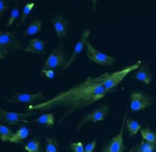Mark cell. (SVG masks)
Returning <instances> with one entry per match:
<instances>
[{"mask_svg":"<svg viewBox=\"0 0 156 152\" xmlns=\"http://www.w3.org/2000/svg\"><path fill=\"white\" fill-rule=\"evenodd\" d=\"M140 66L141 61H138L119 71L112 72H105L98 76H89L48 100L37 105H29L26 110L28 112H49L61 109L62 114L58 121V124H61L62 122L76 111L96 103L114 91L128 74L137 70Z\"/></svg>","mask_w":156,"mask_h":152,"instance_id":"6da1fadb","label":"cell"},{"mask_svg":"<svg viewBox=\"0 0 156 152\" xmlns=\"http://www.w3.org/2000/svg\"><path fill=\"white\" fill-rule=\"evenodd\" d=\"M20 49L22 45L15 32H0V58H5L10 53Z\"/></svg>","mask_w":156,"mask_h":152,"instance_id":"7a4b0ae2","label":"cell"},{"mask_svg":"<svg viewBox=\"0 0 156 152\" xmlns=\"http://www.w3.org/2000/svg\"><path fill=\"white\" fill-rule=\"evenodd\" d=\"M154 105H155L154 98L144 91H133L130 94V110L132 112L142 111Z\"/></svg>","mask_w":156,"mask_h":152,"instance_id":"3957f363","label":"cell"},{"mask_svg":"<svg viewBox=\"0 0 156 152\" xmlns=\"http://www.w3.org/2000/svg\"><path fill=\"white\" fill-rule=\"evenodd\" d=\"M110 111V106L108 105H104L99 107H95L91 112L87 114L86 116L82 117V119L78 123L76 126V132H79L80 129L84 126L87 123H94L96 124L100 121H105V118L107 117Z\"/></svg>","mask_w":156,"mask_h":152,"instance_id":"277c9868","label":"cell"},{"mask_svg":"<svg viewBox=\"0 0 156 152\" xmlns=\"http://www.w3.org/2000/svg\"><path fill=\"white\" fill-rule=\"evenodd\" d=\"M68 60L66 54L63 52L62 47H55L48 56L46 63L43 65L45 70H55L58 68H64Z\"/></svg>","mask_w":156,"mask_h":152,"instance_id":"5b68a950","label":"cell"},{"mask_svg":"<svg viewBox=\"0 0 156 152\" xmlns=\"http://www.w3.org/2000/svg\"><path fill=\"white\" fill-rule=\"evenodd\" d=\"M86 47H87V57L89 61H92L102 66H112L115 64L116 60L114 57L98 51L93 47V45L89 41H87Z\"/></svg>","mask_w":156,"mask_h":152,"instance_id":"8992f818","label":"cell"},{"mask_svg":"<svg viewBox=\"0 0 156 152\" xmlns=\"http://www.w3.org/2000/svg\"><path fill=\"white\" fill-rule=\"evenodd\" d=\"M126 119H127V114H125L124 119L122 121L119 134L116 135L115 137H113L112 140H109L108 142L103 147L102 152H125L127 148L123 142V132H124V126L126 124H125Z\"/></svg>","mask_w":156,"mask_h":152,"instance_id":"52a82bcc","label":"cell"},{"mask_svg":"<svg viewBox=\"0 0 156 152\" xmlns=\"http://www.w3.org/2000/svg\"><path fill=\"white\" fill-rule=\"evenodd\" d=\"M36 112L31 113H13V112H8L4 109H0V120L2 123H5L11 125H17L21 123L28 124L30 121L26 120V117H30L34 116Z\"/></svg>","mask_w":156,"mask_h":152,"instance_id":"ba28073f","label":"cell"},{"mask_svg":"<svg viewBox=\"0 0 156 152\" xmlns=\"http://www.w3.org/2000/svg\"><path fill=\"white\" fill-rule=\"evenodd\" d=\"M46 97L43 92H38L35 94L29 93H15L12 96L11 98H5V100L9 103H23V104H30V105H37L38 103L44 102Z\"/></svg>","mask_w":156,"mask_h":152,"instance_id":"9c48e42d","label":"cell"},{"mask_svg":"<svg viewBox=\"0 0 156 152\" xmlns=\"http://www.w3.org/2000/svg\"><path fill=\"white\" fill-rule=\"evenodd\" d=\"M90 33H91V32H90L88 29H85L84 31L82 32L80 39L78 40V42H77L76 45H75V47H74V50H73V53H72V57H70V60H68V62H67L66 65L64 66V68H62V69L61 70V72H62L67 70V69L70 67V65H72V63L80 57V55L81 52L83 51L84 47L87 46V39H88V37L90 35Z\"/></svg>","mask_w":156,"mask_h":152,"instance_id":"30bf717a","label":"cell"},{"mask_svg":"<svg viewBox=\"0 0 156 152\" xmlns=\"http://www.w3.org/2000/svg\"><path fill=\"white\" fill-rule=\"evenodd\" d=\"M52 24L54 25L55 33L58 39H63L67 36L68 27L70 25V22L68 19L63 18L61 14H56L52 18Z\"/></svg>","mask_w":156,"mask_h":152,"instance_id":"8fae6325","label":"cell"},{"mask_svg":"<svg viewBox=\"0 0 156 152\" xmlns=\"http://www.w3.org/2000/svg\"><path fill=\"white\" fill-rule=\"evenodd\" d=\"M24 52L38 54V55H45L46 53V44L41 39H33L29 40V44L26 47H24Z\"/></svg>","mask_w":156,"mask_h":152,"instance_id":"7c38bea8","label":"cell"},{"mask_svg":"<svg viewBox=\"0 0 156 152\" xmlns=\"http://www.w3.org/2000/svg\"><path fill=\"white\" fill-rule=\"evenodd\" d=\"M131 78L134 80L144 82L146 85H149L152 78H153V75H152V72L150 71V68L148 67V65H143L134 72Z\"/></svg>","mask_w":156,"mask_h":152,"instance_id":"4fadbf2b","label":"cell"},{"mask_svg":"<svg viewBox=\"0 0 156 152\" xmlns=\"http://www.w3.org/2000/svg\"><path fill=\"white\" fill-rule=\"evenodd\" d=\"M30 123H36L37 124H41L48 128H51L55 124V117L52 113H47L45 115H42L41 117H37L36 119L30 121Z\"/></svg>","mask_w":156,"mask_h":152,"instance_id":"5bb4252c","label":"cell"},{"mask_svg":"<svg viewBox=\"0 0 156 152\" xmlns=\"http://www.w3.org/2000/svg\"><path fill=\"white\" fill-rule=\"evenodd\" d=\"M30 129L25 127V126H20L14 132V134L10 140V142H12V143H19L20 142L21 143L25 138H27L30 135Z\"/></svg>","mask_w":156,"mask_h":152,"instance_id":"9a60e30c","label":"cell"},{"mask_svg":"<svg viewBox=\"0 0 156 152\" xmlns=\"http://www.w3.org/2000/svg\"><path fill=\"white\" fill-rule=\"evenodd\" d=\"M42 30V24H41V21L40 20H34L32 22H30L28 27L25 29V31L23 32V35L24 37H27V36H31L34 35L38 33L39 32H41Z\"/></svg>","mask_w":156,"mask_h":152,"instance_id":"2e32d148","label":"cell"},{"mask_svg":"<svg viewBox=\"0 0 156 152\" xmlns=\"http://www.w3.org/2000/svg\"><path fill=\"white\" fill-rule=\"evenodd\" d=\"M126 126H127V129H128L129 134L130 136H135L138 132V131L141 129L142 124L139 122L131 119L130 117H127V119H126Z\"/></svg>","mask_w":156,"mask_h":152,"instance_id":"e0dca14e","label":"cell"},{"mask_svg":"<svg viewBox=\"0 0 156 152\" xmlns=\"http://www.w3.org/2000/svg\"><path fill=\"white\" fill-rule=\"evenodd\" d=\"M151 150H156V147L154 145L143 140L141 141V143L136 144V146L131 148L129 152H147Z\"/></svg>","mask_w":156,"mask_h":152,"instance_id":"ac0fdd59","label":"cell"},{"mask_svg":"<svg viewBox=\"0 0 156 152\" xmlns=\"http://www.w3.org/2000/svg\"><path fill=\"white\" fill-rule=\"evenodd\" d=\"M141 134L143 137V140L154 145L156 147V132L152 131L149 127L141 129Z\"/></svg>","mask_w":156,"mask_h":152,"instance_id":"d6986e66","label":"cell"},{"mask_svg":"<svg viewBox=\"0 0 156 152\" xmlns=\"http://www.w3.org/2000/svg\"><path fill=\"white\" fill-rule=\"evenodd\" d=\"M46 152H60L56 137L53 136L46 139Z\"/></svg>","mask_w":156,"mask_h":152,"instance_id":"ffe728a7","label":"cell"},{"mask_svg":"<svg viewBox=\"0 0 156 152\" xmlns=\"http://www.w3.org/2000/svg\"><path fill=\"white\" fill-rule=\"evenodd\" d=\"M13 134L14 132H12V129L4 124H0V138L2 141H10Z\"/></svg>","mask_w":156,"mask_h":152,"instance_id":"44dd1931","label":"cell"},{"mask_svg":"<svg viewBox=\"0 0 156 152\" xmlns=\"http://www.w3.org/2000/svg\"><path fill=\"white\" fill-rule=\"evenodd\" d=\"M25 150L27 152H43L42 149L40 147V143L37 139L30 140L24 147Z\"/></svg>","mask_w":156,"mask_h":152,"instance_id":"7402d4cb","label":"cell"},{"mask_svg":"<svg viewBox=\"0 0 156 152\" xmlns=\"http://www.w3.org/2000/svg\"><path fill=\"white\" fill-rule=\"evenodd\" d=\"M34 6H35V3H33V2H31V3H27V4L24 6L19 25H23V23L25 22V20H26V18H27V16L31 13L32 9L34 8Z\"/></svg>","mask_w":156,"mask_h":152,"instance_id":"603a6c76","label":"cell"},{"mask_svg":"<svg viewBox=\"0 0 156 152\" xmlns=\"http://www.w3.org/2000/svg\"><path fill=\"white\" fill-rule=\"evenodd\" d=\"M19 14H20V12H19V2H17L16 5H15V6L13 7V9H12V12L10 13L9 17H8V20H7V22H6L5 26H6V27L11 26V25L13 24V22L19 17Z\"/></svg>","mask_w":156,"mask_h":152,"instance_id":"cb8c5ba5","label":"cell"},{"mask_svg":"<svg viewBox=\"0 0 156 152\" xmlns=\"http://www.w3.org/2000/svg\"><path fill=\"white\" fill-rule=\"evenodd\" d=\"M70 148L72 152H84V146L82 142H72Z\"/></svg>","mask_w":156,"mask_h":152,"instance_id":"d4e9b609","label":"cell"},{"mask_svg":"<svg viewBox=\"0 0 156 152\" xmlns=\"http://www.w3.org/2000/svg\"><path fill=\"white\" fill-rule=\"evenodd\" d=\"M8 7H9V6H8L7 1H5V0H1L0 1V16L1 17H3L4 14L7 12Z\"/></svg>","mask_w":156,"mask_h":152,"instance_id":"484cf974","label":"cell"},{"mask_svg":"<svg viewBox=\"0 0 156 152\" xmlns=\"http://www.w3.org/2000/svg\"><path fill=\"white\" fill-rule=\"evenodd\" d=\"M96 143H97V140H94L93 141H91L90 143H87L84 148V152H93L94 150L96 149Z\"/></svg>","mask_w":156,"mask_h":152,"instance_id":"4316f807","label":"cell"},{"mask_svg":"<svg viewBox=\"0 0 156 152\" xmlns=\"http://www.w3.org/2000/svg\"><path fill=\"white\" fill-rule=\"evenodd\" d=\"M40 72L43 75H45L48 79H53L55 77V72H54V70H45V69H42V70H40Z\"/></svg>","mask_w":156,"mask_h":152,"instance_id":"83f0119b","label":"cell"},{"mask_svg":"<svg viewBox=\"0 0 156 152\" xmlns=\"http://www.w3.org/2000/svg\"><path fill=\"white\" fill-rule=\"evenodd\" d=\"M155 151V150H149V151H147V152H154Z\"/></svg>","mask_w":156,"mask_h":152,"instance_id":"f1b7e54d","label":"cell"}]
</instances>
